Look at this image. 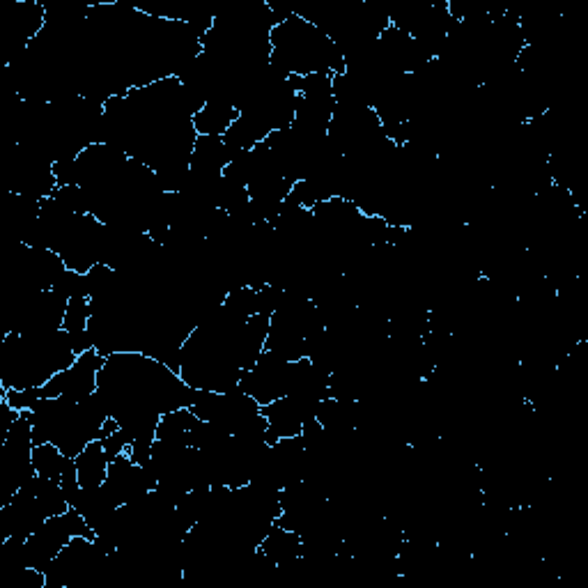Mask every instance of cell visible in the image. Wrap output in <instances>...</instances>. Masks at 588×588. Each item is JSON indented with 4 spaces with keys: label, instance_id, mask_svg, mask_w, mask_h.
Here are the masks:
<instances>
[{
    "label": "cell",
    "instance_id": "obj_1",
    "mask_svg": "<svg viewBox=\"0 0 588 588\" xmlns=\"http://www.w3.org/2000/svg\"><path fill=\"white\" fill-rule=\"evenodd\" d=\"M79 359L65 329L46 334H3L0 338V384L5 391L42 389L51 377Z\"/></svg>",
    "mask_w": 588,
    "mask_h": 588
},
{
    "label": "cell",
    "instance_id": "obj_2",
    "mask_svg": "<svg viewBox=\"0 0 588 588\" xmlns=\"http://www.w3.org/2000/svg\"><path fill=\"white\" fill-rule=\"evenodd\" d=\"M269 40H272L269 63L283 74L299 79L313 74H345V60L338 46L306 17L292 14L288 21L272 28Z\"/></svg>",
    "mask_w": 588,
    "mask_h": 588
},
{
    "label": "cell",
    "instance_id": "obj_3",
    "mask_svg": "<svg viewBox=\"0 0 588 588\" xmlns=\"http://www.w3.org/2000/svg\"><path fill=\"white\" fill-rule=\"evenodd\" d=\"M106 357H102L97 350H90L81 354L72 366L42 386V398H72L83 400L97 391L99 370H102Z\"/></svg>",
    "mask_w": 588,
    "mask_h": 588
},
{
    "label": "cell",
    "instance_id": "obj_4",
    "mask_svg": "<svg viewBox=\"0 0 588 588\" xmlns=\"http://www.w3.org/2000/svg\"><path fill=\"white\" fill-rule=\"evenodd\" d=\"M260 552L267 556L274 566H288V563L301 559V538L299 533L274 524L265 540L260 543Z\"/></svg>",
    "mask_w": 588,
    "mask_h": 588
},
{
    "label": "cell",
    "instance_id": "obj_5",
    "mask_svg": "<svg viewBox=\"0 0 588 588\" xmlns=\"http://www.w3.org/2000/svg\"><path fill=\"white\" fill-rule=\"evenodd\" d=\"M239 118V111L228 102H205V106L193 115V127L198 136H226V131L232 127V122Z\"/></svg>",
    "mask_w": 588,
    "mask_h": 588
},
{
    "label": "cell",
    "instance_id": "obj_6",
    "mask_svg": "<svg viewBox=\"0 0 588 588\" xmlns=\"http://www.w3.org/2000/svg\"><path fill=\"white\" fill-rule=\"evenodd\" d=\"M76 469H79V483L81 487H102L108 474V455L104 448V441L97 439L83 448L76 455Z\"/></svg>",
    "mask_w": 588,
    "mask_h": 588
},
{
    "label": "cell",
    "instance_id": "obj_7",
    "mask_svg": "<svg viewBox=\"0 0 588 588\" xmlns=\"http://www.w3.org/2000/svg\"><path fill=\"white\" fill-rule=\"evenodd\" d=\"M67 455L60 451L56 444H37L33 451V464L35 471L44 478H51V481L60 483V476H63Z\"/></svg>",
    "mask_w": 588,
    "mask_h": 588
},
{
    "label": "cell",
    "instance_id": "obj_8",
    "mask_svg": "<svg viewBox=\"0 0 588 588\" xmlns=\"http://www.w3.org/2000/svg\"><path fill=\"white\" fill-rule=\"evenodd\" d=\"M88 322H90V299H88V297L69 299L63 329H65V331L88 329Z\"/></svg>",
    "mask_w": 588,
    "mask_h": 588
}]
</instances>
